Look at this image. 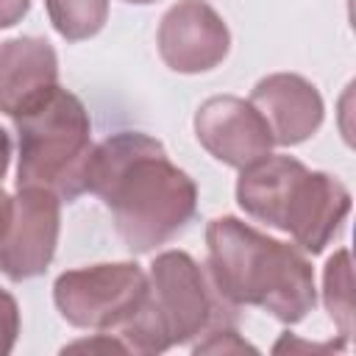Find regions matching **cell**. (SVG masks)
Returning <instances> with one entry per match:
<instances>
[{"mask_svg": "<svg viewBox=\"0 0 356 356\" xmlns=\"http://www.w3.org/2000/svg\"><path fill=\"white\" fill-rule=\"evenodd\" d=\"M147 275L134 261L95 264L61 273L53 284V300L61 317L75 328L114 331L145 300Z\"/></svg>", "mask_w": 356, "mask_h": 356, "instance_id": "5b68a950", "label": "cell"}, {"mask_svg": "<svg viewBox=\"0 0 356 356\" xmlns=\"http://www.w3.org/2000/svg\"><path fill=\"white\" fill-rule=\"evenodd\" d=\"M61 200L50 189L19 186L0 234V270L11 281L42 275L58 245Z\"/></svg>", "mask_w": 356, "mask_h": 356, "instance_id": "8992f818", "label": "cell"}, {"mask_svg": "<svg viewBox=\"0 0 356 356\" xmlns=\"http://www.w3.org/2000/svg\"><path fill=\"white\" fill-rule=\"evenodd\" d=\"M250 103L264 117L275 145H300L323 125V97L314 83L295 72H275L261 78Z\"/></svg>", "mask_w": 356, "mask_h": 356, "instance_id": "30bf717a", "label": "cell"}, {"mask_svg": "<svg viewBox=\"0 0 356 356\" xmlns=\"http://www.w3.org/2000/svg\"><path fill=\"white\" fill-rule=\"evenodd\" d=\"M53 28L67 42L95 36L108 17V0H44Z\"/></svg>", "mask_w": 356, "mask_h": 356, "instance_id": "4fadbf2b", "label": "cell"}, {"mask_svg": "<svg viewBox=\"0 0 356 356\" xmlns=\"http://www.w3.org/2000/svg\"><path fill=\"white\" fill-rule=\"evenodd\" d=\"M306 170L303 161L292 156H264L248 167H242L236 181V203L259 222H267L273 228L281 225V214L286 206V197Z\"/></svg>", "mask_w": 356, "mask_h": 356, "instance_id": "7c38bea8", "label": "cell"}, {"mask_svg": "<svg viewBox=\"0 0 356 356\" xmlns=\"http://www.w3.org/2000/svg\"><path fill=\"white\" fill-rule=\"evenodd\" d=\"M8 214H11V195H6V189L0 186V234L8 222Z\"/></svg>", "mask_w": 356, "mask_h": 356, "instance_id": "ffe728a7", "label": "cell"}, {"mask_svg": "<svg viewBox=\"0 0 356 356\" xmlns=\"http://www.w3.org/2000/svg\"><path fill=\"white\" fill-rule=\"evenodd\" d=\"M231 47V33L222 17L206 0H178L159 25V53L175 72L214 70Z\"/></svg>", "mask_w": 356, "mask_h": 356, "instance_id": "ba28073f", "label": "cell"}, {"mask_svg": "<svg viewBox=\"0 0 356 356\" xmlns=\"http://www.w3.org/2000/svg\"><path fill=\"white\" fill-rule=\"evenodd\" d=\"M197 142L228 167H248L273 150V134L250 100L217 95L200 103L195 114Z\"/></svg>", "mask_w": 356, "mask_h": 356, "instance_id": "52a82bcc", "label": "cell"}, {"mask_svg": "<svg viewBox=\"0 0 356 356\" xmlns=\"http://www.w3.org/2000/svg\"><path fill=\"white\" fill-rule=\"evenodd\" d=\"M192 350L195 353H242V350H256V348H250L245 339H239L234 325H220V328L209 331V339L197 342Z\"/></svg>", "mask_w": 356, "mask_h": 356, "instance_id": "9a60e30c", "label": "cell"}, {"mask_svg": "<svg viewBox=\"0 0 356 356\" xmlns=\"http://www.w3.org/2000/svg\"><path fill=\"white\" fill-rule=\"evenodd\" d=\"M17 334H19V306L6 289H0V356L14 350Z\"/></svg>", "mask_w": 356, "mask_h": 356, "instance_id": "2e32d148", "label": "cell"}, {"mask_svg": "<svg viewBox=\"0 0 356 356\" xmlns=\"http://www.w3.org/2000/svg\"><path fill=\"white\" fill-rule=\"evenodd\" d=\"M209 278L234 306H261L275 320L300 323L317 303L309 259L236 217H214L206 228Z\"/></svg>", "mask_w": 356, "mask_h": 356, "instance_id": "7a4b0ae2", "label": "cell"}, {"mask_svg": "<svg viewBox=\"0 0 356 356\" xmlns=\"http://www.w3.org/2000/svg\"><path fill=\"white\" fill-rule=\"evenodd\" d=\"M350 286H353V281H350V253L337 250L325 264L323 300H325V309H328L331 320L337 323L342 339H350V334H353V289Z\"/></svg>", "mask_w": 356, "mask_h": 356, "instance_id": "5bb4252c", "label": "cell"}, {"mask_svg": "<svg viewBox=\"0 0 356 356\" xmlns=\"http://www.w3.org/2000/svg\"><path fill=\"white\" fill-rule=\"evenodd\" d=\"M58 83V58L47 39L17 36L0 42V111L17 117Z\"/></svg>", "mask_w": 356, "mask_h": 356, "instance_id": "8fae6325", "label": "cell"}, {"mask_svg": "<svg viewBox=\"0 0 356 356\" xmlns=\"http://www.w3.org/2000/svg\"><path fill=\"white\" fill-rule=\"evenodd\" d=\"M125 3H136V6H147V3H156V0H125Z\"/></svg>", "mask_w": 356, "mask_h": 356, "instance_id": "44dd1931", "label": "cell"}, {"mask_svg": "<svg viewBox=\"0 0 356 356\" xmlns=\"http://www.w3.org/2000/svg\"><path fill=\"white\" fill-rule=\"evenodd\" d=\"M234 309L189 253L164 250L150 264L145 300L114 334L134 353H164L220 325H234Z\"/></svg>", "mask_w": 356, "mask_h": 356, "instance_id": "3957f363", "label": "cell"}, {"mask_svg": "<svg viewBox=\"0 0 356 356\" xmlns=\"http://www.w3.org/2000/svg\"><path fill=\"white\" fill-rule=\"evenodd\" d=\"M31 8V0H0V28L17 25Z\"/></svg>", "mask_w": 356, "mask_h": 356, "instance_id": "ac0fdd59", "label": "cell"}, {"mask_svg": "<svg viewBox=\"0 0 356 356\" xmlns=\"http://www.w3.org/2000/svg\"><path fill=\"white\" fill-rule=\"evenodd\" d=\"M83 184L111 209L114 228L131 253L170 242L197 211L195 181L147 134L122 131L92 147Z\"/></svg>", "mask_w": 356, "mask_h": 356, "instance_id": "6da1fadb", "label": "cell"}, {"mask_svg": "<svg viewBox=\"0 0 356 356\" xmlns=\"http://www.w3.org/2000/svg\"><path fill=\"white\" fill-rule=\"evenodd\" d=\"M350 211V192L328 172L303 170L295 181L278 231L289 234L306 253H320L342 228Z\"/></svg>", "mask_w": 356, "mask_h": 356, "instance_id": "9c48e42d", "label": "cell"}, {"mask_svg": "<svg viewBox=\"0 0 356 356\" xmlns=\"http://www.w3.org/2000/svg\"><path fill=\"white\" fill-rule=\"evenodd\" d=\"M8 161H11V139H8V134L0 128V184H3V178H6Z\"/></svg>", "mask_w": 356, "mask_h": 356, "instance_id": "d6986e66", "label": "cell"}, {"mask_svg": "<svg viewBox=\"0 0 356 356\" xmlns=\"http://www.w3.org/2000/svg\"><path fill=\"white\" fill-rule=\"evenodd\" d=\"M11 120L19 142L17 189H50L67 203L83 195L86 161L92 153V122L83 103L56 83Z\"/></svg>", "mask_w": 356, "mask_h": 356, "instance_id": "277c9868", "label": "cell"}, {"mask_svg": "<svg viewBox=\"0 0 356 356\" xmlns=\"http://www.w3.org/2000/svg\"><path fill=\"white\" fill-rule=\"evenodd\" d=\"M64 350H70V353H75V350H89V353H131L125 348V342L120 337H111L108 331L97 334V339H92V342L83 339V342H75V345H70Z\"/></svg>", "mask_w": 356, "mask_h": 356, "instance_id": "e0dca14e", "label": "cell"}]
</instances>
